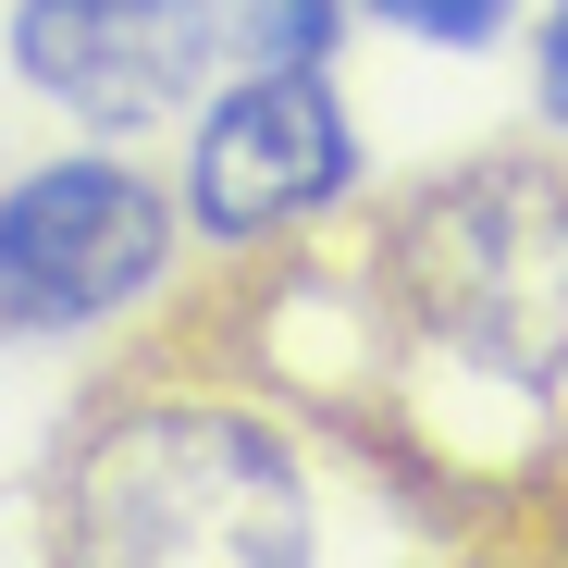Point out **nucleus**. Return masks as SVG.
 Here are the masks:
<instances>
[{
	"instance_id": "2",
	"label": "nucleus",
	"mask_w": 568,
	"mask_h": 568,
	"mask_svg": "<svg viewBox=\"0 0 568 568\" xmlns=\"http://www.w3.org/2000/svg\"><path fill=\"white\" fill-rule=\"evenodd\" d=\"M396 310L457 346L495 384H556L568 371V173L544 161H483L433 185L384 247Z\"/></svg>"
},
{
	"instance_id": "4",
	"label": "nucleus",
	"mask_w": 568,
	"mask_h": 568,
	"mask_svg": "<svg viewBox=\"0 0 568 568\" xmlns=\"http://www.w3.org/2000/svg\"><path fill=\"white\" fill-rule=\"evenodd\" d=\"M346 173H358L346 100H334L310 62H260L247 87H223V100L199 112L185 211H199V235H223V247H260V235H284V223L334 211Z\"/></svg>"
},
{
	"instance_id": "1",
	"label": "nucleus",
	"mask_w": 568,
	"mask_h": 568,
	"mask_svg": "<svg viewBox=\"0 0 568 568\" xmlns=\"http://www.w3.org/2000/svg\"><path fill=\"white\" fill-rule=\"evenodd\" d=\"M74 544L136 568H297L310 483L247 408H136L74 469Z\"/></svg>"
},
{
	"instance_id": "7",
	"label": "nucleus",
	"mask_w": 568,
	"mask_h": 568,
	"mask_svg": "<svg viewBox=\"0 0 568 568\" xmlns=\"http://www.w3.org/2000/svg\"><path fill=\"white\" fill-rule=\"evenodd\" d=\"M322 13H334V0H260V13H247V50L310 62V50H322Z\"/></svg>"
},
{
	"instance_id": "6",
	"label": "nucleus",
	"mask_w": 568,
	"mask_h": 568,
	"mask_svg": "<svg viewBox=\"0 0 568 568\" xmlns=\"http://www.w3.org/2000/svg\"><path fill=\"white\" fill-rule=\"evenodd\" d=\"M396 38H433V50H483L495 26H507V0H371Z\"/></svg>"
},
{
	"instance_id": "5",
	"label": "nucleus",
	"mask_w": 568,
	"mask_h": 568,
	"mask_svg": "<svg viewBox=\"0 0 568 568\" xmlns=\"http://www.w3.org/2000/svg\"><path fill=\"white\" fill-rule=\"evenodd\" d=\"M211 50H223V0H13V74L100 136L185 112Z\"/></svg>"
},
{
	"instance_id": "3",
	"label": "nucleus",
	"mask_w": 568,
	"mask_h": 568,
	"mask_svg": "<svg viewBox=\"0 0 568 568\" xmlns=\"http://www.w3.org/2000/svg\"><path fill=\"white\" fill-rule=\"evenodd\" d=\"M173 260V211L124 161H50L0 199V334H74L136 310Z\"/></svg>"
},
{
	"instance_id": "8",
	"label": "nucleus",
	"mask_w": 568,
	"mask_h": 568,
	"mask_svg": "<svg viewBox=\"0 0 568 568\" xmlns=\"http://www.w3.org/2000/svg\"><path fill=\"white\" fill-rule=\"evenodd\" d=\"M544 112L568 124V0H556V26H544Z\"/></svg>"
}]
</instances>
